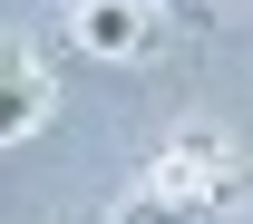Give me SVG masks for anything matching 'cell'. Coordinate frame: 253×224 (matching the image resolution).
<instances>
[{"label": "cell", "mask_w": 253, "mask_h": 224, "mask_svg": "<svg viewBox=\"0 0 253 224\" xmlns=\"http://www.w3.org/2000/svg\"><path fill=\"white\" fill-rule=\"evenodd\" d=\"M234 185H244L234 146H224L214 127H185V136H175V146H166V156L146 166V176H136L126 195H156V205H224Z\"/></svg>", "instance_id": "1"}, {"label": "cell", "mask_w": 253, "mask_h": 224, "mask_svg": "<svg viewBox=\"0 0 253 224\" xmlns=\"http://www.w3.org/2000/svg\"><path fill=\"white\" fill-rule=\"evenodd\" d=\"M68 39L97 59H146L156 39V0H68Z\"/></svg>", "instance_id": "2"}, {"label": "cell", "mask_w": 253, "mask_h": 224, "mask_svg": "<svg viewBox=\"0 0 253 224\" xmlns=\"http://www.w3.org/2000/svg\"><path fill=\"white\" fill-rule=\"evenodd\" d=\"M39 117H49V59H39V49H10V88H0V136L20 146V136H39Z\"/></svg>", "instance_id": "3"}, {"label": "cell", "mask_w": 253, "mask_h": 224, "mask_svg": "<svg viewBox=\"0 0 253 224\" xmlns=\"http://www.w3.org/2000/svg\"><path fill=\"white\" fill-rule=\"evenodd\" d=\"M166 10H175L185 30H214V0H166Z\"/></svg>", "instance_id": "4"}, {"label": "cell", "mask_w": 253, "mask_h": 224, "mask_svg": "<svg viewBox=\"0 0 253 224\" xmlns=\"http://www.w3.org/2000/svg\"><path fill=\"white\" fill-rule=\"evenodd\" d=\"M234 195H253V166H244V185H234Z\"/></svg>", "instance_id": "5"}]
</instances>
